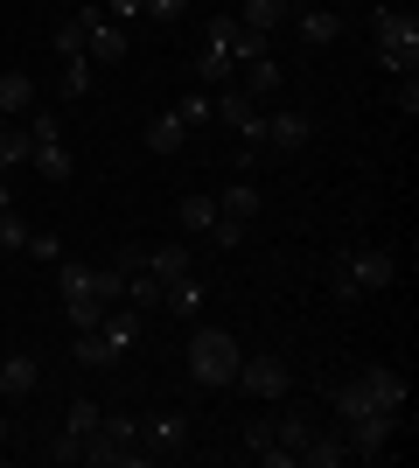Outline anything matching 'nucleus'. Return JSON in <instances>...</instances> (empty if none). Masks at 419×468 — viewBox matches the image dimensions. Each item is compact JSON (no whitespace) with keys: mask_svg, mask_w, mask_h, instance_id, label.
Segmentation results:
<instances>
[{"mask_svg":"<svg viewBox=\"0 0 419 468\" xmlns=\"http://www.w3.org/2000/svg\"><path fill=\"white\" fill-rule=\"evenodd\" d=\"M238 364H245V350H238L231 329H217V322H196V329H189V378H196L203 391L238 385Z\"/></svg>","mask_w":419,"mask_h":468,"instance_id":"f257e3e1","label":"nucleus"},{"mask_svg":"<svg viewBox=\"0 0 419 468\" xmlns=\"http://www.w3.org/2000/svg\"><path fill=\"white\" fill-rule=\"evenodd\" d=\"M399 280V259L384 252V245H350V252L336 259V293L342 301H363V293H384Z\"/></svg>","mask_w":419,"mask_h":468,"instance_id":"f03ea898","label":"nucleus"},{"mask_svg":"<svg viewBox=\"0 0 419 468\" xmlns=\"http://www.w3.org/2000/svg\"><path fill=\"white\" fill-rule=\"evenodd\" d=\"M371 36H378V63L392 70V78H413L419 70V21H413V7H378L371 15Z\"/></svg>","mask_w":419,"mask_h":468,"instance_id":"7ed1b4c3","label":"nucleus"},{"mask_svg":"<svg viewBox=\"0 0 419 468\" xmlns=\"http://www.w3.org/2000/svg\"><path fill=\"white\" fill-rule=\"evenodd\" d=\"M28 168L42 182H70V147H63V119L57 112H36L28 105Z\"/></svg>","mask_w":419,"mask_h":468,"instance_id":"20e7f679","label":"nucleus"},{"mask_svg":"<svg viewBox=\"0 0 419 468\" xmlns=\"http://www.w3.org/2000/svg\"><path fill=\"white\" fill-rule=\"evenodd\" d=\"M399 420L405 412H363V420H350V454L357 462H378V454H392V441H399Z\"/></svg>","mask_w":419,"mask_h":468,"instance_id":"39448f33","label":"nucleus"},{"mask_svg":"<svg viewBox=\"0 0 419 468\" xmlns=\"http://www.w3.org/2000/svg\"><path fill=\"white\" fill-rule=\"evenodd\" d=\"M84 57L91 63H126V28L105 15L99 0H84Z\"/></svg>","mask_w":419,"mask_h":468,"instance_id":"423d86ee","label":"nucleus"},{"mask_svg":"<svg viewBox=\"0 0 419 468\" xmlns=\"http://www.w3.org/2000/svg\"><path fill=\"white\" fill-rule=\"evenodd\" d=\"M217 119H224V126H238L245 147H266V112L238 91V84H224V91H217Z\"/></svg>","mask_w":419,"mask_h":468,"instance_id":"0eeeda50","label":"nucleus"},{"mask_svg":"<svg viewBox=\"0 0 419 468\" xmlns=\"http://www.w3.org/2000/svg\"><path fill=\"white\" fill-rule=\"evenodd\" d=\"M238 391H252V399H287V391H294L287 356H245L238 364Z\"/></svg>","mask_w":419,"mask_h":468,"instance_id":"6e6552de","label":"nucleus"},{"mask_svg":"<svg viewBox=\"0 0 419 468\" xmlns=\"http://www.w3.org/2000/svg\"><path fill=\"white\" fill-rule=\"evenodd\" d=\"M120 266H140V273H154L161 287H168V280H182V273H196V266H189V238H175V245H147V252H126Z\"/></svg>","mask_w":419,"mask_h":468,"instance_id":"1a4fd4ad","label":"nucleus"},{"mask_svg":"<svg viewBox=\"0 0 419 468\" xmlns=\"http://www.w3.org/2000/svg\"><path fill=\"white\" fill-rule=\"evenodd\" d=\"M140 441H147V462H175V454L189 448V420H182V412H154V420L140 427Z\"/></svg>","mask_w":419,"mask_h":468,"instance_id":"9d476101","label":"nucleus"},{"mask_svg":"<svg viewBox=\"0 0 419 468\" xmlns=\"http://www.w3.org/2000/svg\"><path fill=\"white\" fill-rule=\"evenodd\" d=\"M357 385L371 391V406H378V412H405V371H392V364H371Z\"/></svg>","mask_w":419,"mask_h":468,"instance_id":"9b49d317","label":"nucleus"},{"mask_svg":"<svg viewBox=\"0 0 419 468\" xmlns=\"http://www.w3.org/2000/svg\"><path fill=\"white\" fill-rule=\"evenodd\" d=\"M308 140H315V119L308 112H266V147L294 154V147H308Z\"/></svg>","mask_w":419,"mask_h":468,"instance_id":"f8f14e48","label":"nucleus"},{"mask_svg":"<svg viewBox=\"0 0 419 468\" xmlns=\"http://www.w3.org/2000/svg\"><path fill=\"white\" fill-rule=\"evenodd\" d=\"M99 335H105V350H112V356H126V350L140 343V308L112 301V308H105V322H99Z\"/></svg>","mask_w":419,"mask_h":468,"instance_id":"ddd939ff","label":"nucleus"},{"mask_svg":"<svg viewBox=\"0 0 419 468\" xmlns=\"http://www.w3.org/2000/svg\"><path fill=\"white\" fill-rule=\"evenodd\" d=\"M238 28H259V36H279V28H287V21H294V7H287V0H238Z\"/></svg>","mask_w":419,"mask_h":468,"instance_id":"4468645a","label":"nucleus"},{"mask_svg":"<svg viewBox=\"0 0 419 468\" xmlns=\"http://www.w3.org/2000/svg\"><path fill=\"white\" fill-rule=\"evenodd\" d=\"M252 217H259V189H252V182H231V189H217V224L245 231Z\"/></svg>","mask_w":419,"mask_h":468,"instance_id":"2eb2a0df","label":"nucleus"},{"mask_svg":"<svg viewBox=\"0 0 419 468\" xmlns=\"http://www.w3.org/2000/svg\"><path fill=\"white\" fill-rule=\"evenodd\" d=\"M196 78L210 84V91H224V84H238V57L217 49V42H203V49H196Z\"/></svg>","mask_w":419,"mask_h":468,"instance_id":"dca6fc26","label":"nucleus"},{"mask_svg":"<svg viewBox=\"0 0 419 468\" xmlns=\"http://www.w3.org/2000/svg\"><path fill=\"white\" fill-rule=\"evenodd\" d=\"M36 385H42V364H36V356H28V350L0 364V399H28V391H36Z\"/></svg>","mask_w":419,"mask_h":468,"instance_id":"f3484780","label":"nucleus"},{"mask_svg":"<svg viewBox=\"0 0 419 468\" xmlns=\"http://www.w3.org/2000/svg\"><path fill=\"white\" fill-rule=\"evenodd\" d=\"M308 433H315V420H308V412H279V420H273V448L279 454H287V462H300V448H308Z\"/></svg>","mask_w":419,"mask_h":468,"instance_id":"a211bd4d","label":"nucleus"},{"mask_svg":"<svg viewBox=\"0 0 419 468\" xmlns=\"http://www.w3.org/2000/svg\"><path fill=\"white\" fill-rule=\"evenodd\" d=\"M217 231V196L196 189V196H182V238H210Z\"/></svg>","mask_w":419,"mask_h":468,"instance_id":"6ab92c4d","label":"nucleus"},{"mask_svg":"<svg viewBox=\"0 0 419 468\" xmlns=\"http://www.w3.org/2000/svg\"><path fill=\"white\" fill-rule=\"evenodd\" d=\"M300 42H308V49L342 42V15H329V7H300Z\"/></svg>","mask_w":419,"mask_h":468,"instance_id":"aec40b11","label":"nucleus"},{"mask_svg":"<svg viewBox=\"0 0 419 468\" xmlns=\"http://www.w3.org/2000/svg\"><path fill=\"white\" fill-rule=\"evenodd\" d=\"M300 462H308V468H342V462H350V441H342V433H308V448H300Z\"/></svg>","mask_w":419,"mask_h":468,"instance_id":"412c9836","label":"nucleus"},{"mask_svg":"<svg viewBox=\"0 0 419 468\" xmlns=\"http://www.w3.org/2000/svg\"><path fill=\"white\" fill-rule=\"evenodd\" d=\"M182 140H189L182 112H154L147 119V147H154V154H182Z\"/></svg>","mask_w":419,"mask_h":468,"instance_id":"4be33fe9","label":"nucleus"},{"mask_svg":"<svg viewBox=\"0 0 419 468\" xmlns=\"http://www.w3.org/2000/svg\"><path fill=\"white\" fill-rule=\"evenodd\" d=\"M245 70V98H252V105H266V98L279 91V63L273 57H252V63H238Z\"/></svg>","mask_w":419,"mask_h":468,"instance_id":"5701e85b","label":"nucleus"},{"mask_svg":"<svg viewBox=\"0 0 419 468\" xmlns=\"http://www.w3.org/2000/svg\"><path fill=\"white\" fill-rule=\"evenodd\" d=\"M70 356H78L84 371H112V364H120V356L105 350V335H99V329H78V335H70Z\"/></svg>","mask_w":419,"mask_h":468,"instance_id":"b1692460","label":"nucleus"},{"mask_svg":"<svg viewBox=\"0 0 419 468\" xmlns=\"http://www.w3.org/2000/svg\"><path fill=\"white\" fill-rule=\"evenodd\" d=\"M161 308H175V314H203V280L196 273H182L161 287Z\"/></svg>","mask_w":419,"mask_h":468,"instance_id":"393cba45","label":"nucleus"},{"mask_svg":"<svg viewBox=\"0 0 419 468\" xmlns=\"http://www.w3.org/2000/svg\"><path fill=\"white\" fill-rule=\"evenodd\" d=\"M245 454H252V462H266V468H294L287 454L273 448V420H252V427H245Z\"/></svg>","mask_w":419,"mask_h":468,"instance_id":"a878e982","label":"nucleus"},{"mask_svg":"<svg viewBox=\"0 0 419 468\" xmlns=\"http://www.w3.org/2000/svg\"><path fill=\"white\" fill-rule=\"evenodd\" d=\"M120 273H126V308H140V314L161 308V280L154 273H140V266H120Z\"/></svg>","mask_w":419,"mask_h":468,"instance_id":"bb28decb","label":"nucleus"},{"mask_svg":"<svg viewBox=\"0 0 419 468\" xmlns=\"http://www.w3.org/2000/svg\"><path fill=\"white\" fill-rule=\"evenodd\" d=\"M28 105H36V78H21V70H7V78H0V112L15 119V112H28Z\"/></svg>","mask_w":419,"mask_h":468,"instance_id":"cd10ccee","label":"nucleus"},{"mask_svg":"<svg viewBox=\"0 0 419 468\" xmlns=\"http://www.w3.org/2000/svg\"><path fill=\"white\" fill-rule=\"evenodd\" d=\"M0 168H28V126L0 119Z\"/></svg>","mask_w":419,"mask_h":468,"instance_id":"c85d7f7f","label":"nucleus"},{"mask_svg":"<svg viewBox=\"0 0 419 468\" xmlns=\"http://www.w3.org/2000/svg\"><path fill=\"white\" fill-rule=\"evenodd\" d=\"M329 406L342 412V427H350V420H363V412H378V406H371V391H363L357 378H350V385H336V399H329Z\"/></svg>","mask_w":419,"mask_h":468,"instance_id":"c756f323","label":"nucleus"},{"mask_svg":"<svg viewBox=\"0 0 419 468\" xmlns=\"http://www.w3.org/2000/svg\"><path fill=\"white\" fill-rule=\"evenodd\" d=\"M175 112H182V126L196 133L203 119H217V98H210V91H189V98H182V105H175Z\"/></svg>","mask_w":419,"mask_h":468,"instance_id":"7c9ffc66","label":"nucleus"},{"mask_svg":"<svg viewBox=\"0 0 419 468\" xmlns=\"http://www.w3.org/2000/svg\"><path fill=\"white\" fill-rule=\"evenodd\" d=\"M63 91H70V98L91 91V57H63Z\"/></svg>","mask_w":419,"mask_h":468,"instance_id":"2f4dec72","label":"nucleus"},{"mask_svg":"<svg viewBox=\"0 0 419 468\" xmlns=\"http://www.w3.org/2000/svg\"><path fill=\"white\" fill-rule=\"evenodd\" d=\"M21 245H28V224H21L15 203H7V210H0V252H21Z\"/></svg>","mask_w":419,"mask_h":468,"instance_id":"473e14b6","label":"nucleus"},{"mask_svg":"<svg viewBox=\"0 0 419 468\" xmlns=\"http://www.w3.org/2000/svg\"><path fill=\"white\" fill-rule=\"evenodd\" d=\"M63 314H70V329H99V322H105V301H63Z\"/></svg>","mask_w":419,"mask_h":468,"instance_id":"72a5a7b5","label":"nucleus"},{"mask_svg":"<svg viewBox=\"0 0 419 468\" xmlns=\"http://www.w3.org/2000/svg\"><path fill=\"white\" fill-rule=\"evenodd\" d=\"M99 7L120 21V28H140V21H147V0H99Z\"/></svg>","mask_w":419,"mask_h":468,"instance_id":"f704fd0d","label":"nucleus"},{"mask_svg":"<svg viewBox=\"0 0 419 468\" xmlns=\"http://www.w3.org/2000/svg\"><path fill=\"white\" fill-rule=\"evenodd\" d=\"M21 252H28V259H63V245H57V231H28Z\"/></svg>","mask_w":419,"mask_h":468,"instance_id":"c9c22d12","label":"nucleus"},{"mask_svg":"<svg viewBox=\"0 0 419 468\" xmlns=\"http://www.w3.org/2000/svg\"><path fill=\"white\" fill-rule=\"evenodd\" d=\"M392 105H399V112H419V78H399V84H392Z\"/></svg>","mask_w":419,"mask_h":468,"instance_id":"e433bc0d","label":"nucleus"},{"mask_svg":"<svg viewBox=\"0 0 419 468\" xmlns=\"http://www.w3.org/2000/svg\"><path fill=\"white\" fill-rule=\"evenodd\" d=\"M182 7H189V0H147V21H175Z\"/></svg>","mask_w":419,"mask_h":468,"instance_id":"4c0bfd02","label":"nucleus"},{"mask_svg":"<svg viewBox=\"0 0 419 468\" xmlns=\"http://www.w3.org/2000/svg\"><path fill=\"white\" fill-rule=\"evenodd\" d=\"M0 448H7V412H0Z\"/></svg>","mask_w":419,"mask_h":468,"instance_id":"58836bf2","label":"nucleus"},{"mask_svg":"<svg viewBox=\"0 0 419 468\" xmlns=\"http://www.w3.org/2000/svg\"><path fill=\"white\" fill-rule=\"evenodd\" d=\"M287 7H300V0H287Z\"/></svg>","mask_w":419,"mask_h":468,"instance_id":"ea45409f","label":"nucleus"}]
</instances>
